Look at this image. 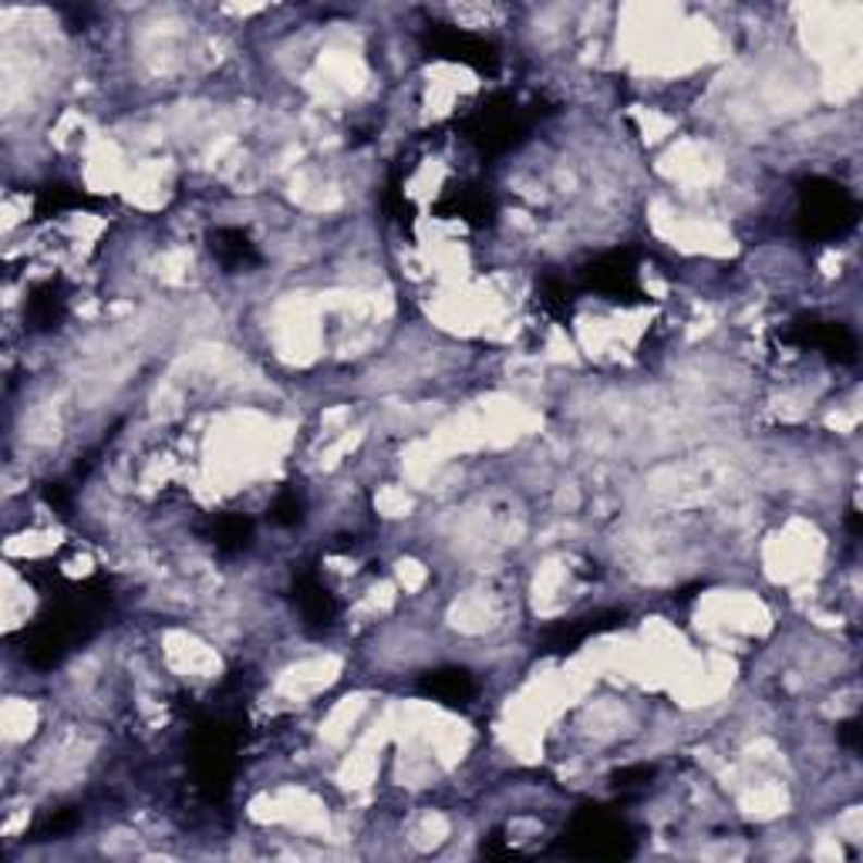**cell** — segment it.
I'll use <instances>...</instances> for the list:
<instances>
[{
	"instance_id": "52a82bcc",
	"label": "cell",
	"mask_w": 863,
	"mask_h": 863,
	"mask_svg": "<svg viewBox=\"0 0 863 863\" xmlns=\"http://www.w3.org/2000/svg\"><path fill=\"white\" fill-rule=\"evenodd\" d=\"M213 254L223 267H247L257 260V247L250 244V236L236 226H223L213 236Z\"/></svg>"
},
{
	"instance_id": "5b68a950",
	"label": "cell",
	"mask_w": 863,
	"mask_h": 863,
	"mask_svg": "<svg viewBox=\"0 0 863 863\" xmlns=\"http://www.w3.org/2000/svg\"><path fill=\"white\" fill-rule=\"evenodd\" d=\"M422 692L432 695L435 702L459 705V702L472 699L476 681H472V675L463 671V668H445V671H432V675L422 678Z\"/></svg>"
},
{
	"instance_id": "ba28073f",
	"label": "cell",
	"mask_w": 863,
	"mask_h": 863,
	"mask_svg": "<svg viewBox=\"0 0 863 863\" xmlns=\"http://www.w3.org/2000/svg\"><path fill=\"white\" fill-rule=\"evenodd\" d=\"M217 546L223 550V554H236V550H244L250 540H254V523L247 520V516H220V523H217Z\"/></svg>"
},
{
	"instance_id": "30bf717a",
	"label": "cell",
	"mask_w": 863,
	"mask_h": 863,
	"mask_svg": "<svg viewBox=\"0 0 863 863\" xmlns=\"http://www.w3.org/2000/svg\"><path fill=\"white\" fill-rule=\"evenodd\" d=\"M654 776L651 766H631V769H620L617 773V786H641Z\"/></svg>"
},
{
	"instance_id": "3957f363",
	"label": "cell",
	"mask_w": 863,
	"mask_h": 863,
	"mask_svg": "<svg viewBox=\"0 0 863 863\" xmlns=\"http://www.w3.org/2000/svg\"><path fill=\"white\" fill-rule=\"evenodd\" d=\"M634 260H631V254H620V250H614V254H607V257H601V260H594L591 267L583 270V278H587V284H591L594 291H601V294H625V291H631L634 287Z\"/></svg>"
},
{
	"instance_id": "8992f818",
	"label": "cell",
	"mask_w": 863,
	"mask_h": 863,
	"mask_svg": "<svg viewBox=\"0 0 863 863\" xmlns=\"http://www.w3.org/2000/svg\"><path fill=\"white\" fill-rule=\"evenodd\" d=\"M803 341L813 344V348H819V352H826L834 361H853L856 358V337L843 324H819V321H813L810 328H803Z\"/></svg>"
},
{
	"instance_id": "9c48e42d",
	"label": "cell",
	"mask_w": 863,
	"mask_h": 863,
	"mask_svg": "<svg viewBox=\"0 0 863 863\" xmlns=\"http://www.w3.org/2000/svg\"><path fill=\"white\" fill-rule=\"evenodd\" d=\"M270 520L278 523V527H297L304 520V503L297 493H281L278 500H273V509H270Z\"/></svg>"
},
{
	"instance_id": "7a4b0ae2",
	"label": "cell",
	"mask_w": 863,
	"mask_h": 863,
	"mask_svg": "<svg viewBox=\"0 0 863 863\" xmlns=\"http://www.w3.org/2000/svg\"><path fill=\"white\" fill-rule=\"evenodd\" d=\"M564 847L574 856H628L631 837L617 819L594 810V813H580L574 819Z\"/></svg>"
},
{
	"instance_id": "8fae6325",
	"label": "cell",
	"mask_w": 863,
	"mask_h": 863,
	"mask_svg": "<svg viewBox=\"0 0 863 863\" xmlns=\"http://www.w3.org/2000/svg\"><path fill=\"white\" fill-rule=\"evenodd\" d=\"M840 739H843V745L856 749V722H843L840 725Z\"/></svg>"
},
{
	"instance_id": "277c9868",
	"label": "cell",
	"mask_w": 863,
	"mask_h": 863,
	"mask_svg": "<svg viewBox=\"0 0 863 863\" xmlns=\"http://www.w3.org/2000/svg\"><path fill=\"white\" fill-rule=\"evenodd\" d=\"M294 591H297V607H300L304 620H310V625H318V628L331 625L334 614H337V604L315 574H300Z\"/></svg>"
},
{
	"instance_id": "6da1fadb",
	"label": "cell",
	"mask_w": 863,
	"mask_h": 863,
	"mask_svg": "<svg viewBox=\"0 0 863 863\" xmlns=\"http://www.w3.org/2000/svg\"><path fill=\"white\" fill-rule=\"evenodd\" d=\"M856 223L853 196L830 180H810L800 202V230L810 239H837Z\"/></svg>"
}]
</instances>
